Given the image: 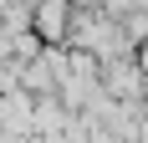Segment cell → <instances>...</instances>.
<instances>
[{
    "label": "cell",
    "instance_id": "cell-1",
    "mask_svg": "<svg viewBox=\"0 0 148 143\" xmlns=\"http://www.w3.org/2000/svg\"><path fill=\"white\" fill-rule=\"evenodd\" d=\"M36 21H41V31H46V36H61V31H66V5H61V0H46Z\"/></svg>",
    "mask_w": 148,
    "mask_h": 143
},
{
    "label": "cell",
    "instance_id": "cell-2",
    "mask_svg": "<svg viewBox=\"0 0 148 143\" xmlns=\"http://www.w3.org/2000/svg\"><path fill=\"white\" fill-rule=\"evenodd\" d=\"M107 87H112L118 97H128V92H133V87H138V72H128V67H123V61H118V67L107 72Z\"/></svg>",
    "mask_w": 148,
    "mask_h": 143
}]
</instances>
